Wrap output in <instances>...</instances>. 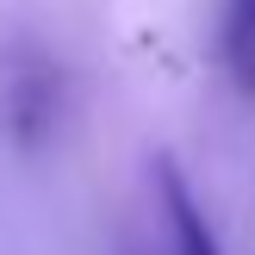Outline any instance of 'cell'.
I'll return each mask as SVG.
<instances>
[{
	"instance_id": "obj_1",
	"label": "cell",
	"mask_w": 255,
	"mask_h": 255,
	"mask_svg": "<svg viewBox=\"0 0 255 255\" xmlns=\"http://www.w3.org/2000/svg\"><path fill=\"white\" fill-rule=\"evenodd\" d=\"M156 193H162V218H168L174 255H218V237H212L206 212L193 206V193H187V181H181L174 162H156Z\"/></svg>"
},
{
	"instance_id": "obj_2",
	"label": "cell",
	"mask_w": 255,
	"mask_h": 255,
	"mask_svg": "<svg viewBox=\"0 0 255 255\" xmlns=\"http://www.w3.org/2000/svg\"><path fill=\"white\" fill-rule=\"evenodd\" d=\"M50 119H56V75L50 69H25L19 81H12V131H19L25 143H37Z\"/></svg>"
},
{
	"instance_id": "obj_3",
	"label": "cell",
	"mask_w": 255,
	"mask_h": 255,
	"mask_svg": "<svg viewBox=\"0 0 255 255\" xmlns=\"http://www.w3.org/2000/svg\"><path fill=\"white\" fill-rule=\"evenodd\" d=\"M224 62L243 87H255V0H224Z\"/></svg>"
}]
</instances>
